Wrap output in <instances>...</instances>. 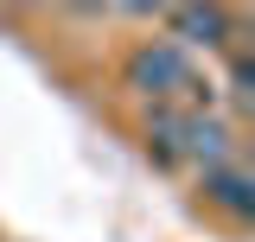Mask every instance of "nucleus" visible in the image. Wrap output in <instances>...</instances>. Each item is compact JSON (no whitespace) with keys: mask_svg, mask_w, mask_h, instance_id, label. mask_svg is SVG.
Returning <instances> with one entry per match:
<instances>
[{"mask_svg":"<svg viewBox=\"0 0 255 242\" xmlns=\"http://www.w3.org/2000/svg\"><path fill=\"white\" fill-rule=\"evenodd\" d=\"M122 77H128V90L153 96V109H172L179 96L198 102V77H191V64H185V45H172V38H147V45H134Z\"/></svg>","mask_w":255,"mask_h":242,"instance_id":"1","label":"nucleus"},{"mask_svg":"<svg viewBox=\"0 0 255 242\" xmlns=\"http://www.w3.org/2000/svg\"><path fill=\"white\" fill-rule=\"evenodd\" d=\"M204 198H211L217 211L255 223V172H243V166H211V172H204Z\"/></svg>","mask_w":255,"mask_h":242,"instance_id":"2","label":"nucleus"},{"mask_svg":"<svg viewBox=\"0 0 255 242\" xmlns=\"http://www.w3.org/2000/svg\"><path fill=\"white\" fill-rule=\"evenodd\" d=\"M166 26L179 32L185 45H223L236 19H230L223 6H172V13H166ZM179 38H172V45H179Z\"/></svg>","mask_w":255,"mask_h":242,"instance_id":"3","label":"nucleus"},{"mask_svg":"<svg viewBox=\"0 0 255 242\" xmlns=\"http://www.w3.org/2000/svg\"><path fill=\"white\" fill-rule=\"evenodd\" d=\"M223 153H230L223 121H211V115H198V109H191V121H185V159H198V166L211 172V166H223Z\"/></svg>","mask_w":255,"mask_h":242,"instance_id":"4","label":"nucleus"},{"mask_svg":"<svg viewBox=\"0 0 255 242\" xmlns=\"http://www.w3.org/2000/svg\"><path fill=\"white\" fill-rule=\"evenodd\" d=\"M185 121H191V109H153V121H147V153L153 159H185Z\"/></svg>","mask_w":255,"mask_h":242,"instance_id":"5","label":"nucleus"},{"mask_svg":"<svg viewBox=\"0 0 255 242\" xmlns=\"http://www.w3.org/2000/svg\"><path fill=\"white\" fill-rule=\"evenodd\" d=\"M236 90H243V102L255 109V51H249V58H236Z\"/></svg>","mask_w":255,"mask_h":242,"instance_id":"6","label":"nucleus"},{"mask_svg":"<svg viewBox=\"0 0 255 242\" xmlns=\"http://www.w3.org/2000/svg\"><path fill=\"white\" fill-rule=\"evenodd\" d=\"M249 172H255V166H249Z\"/></svg>","mask_w":255,"mask_h":242,"instance_id":"7","label":"nucleus"}]
</instances>
